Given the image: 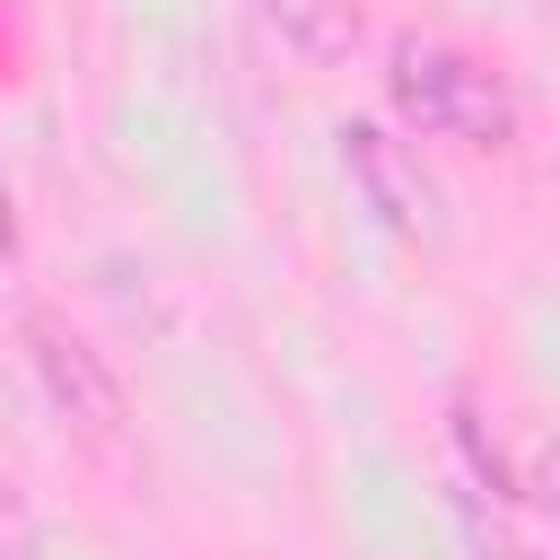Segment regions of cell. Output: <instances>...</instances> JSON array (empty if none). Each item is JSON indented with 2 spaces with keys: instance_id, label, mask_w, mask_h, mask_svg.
Wrapping results in <instances>:
<instances>
[{
  "instance_id": "cell-1",
  "label": "cell",
  "mask_w": 560,
  "mask_h": 560,
  "mask_svg": "<svg viewBox=\"0 0 560 560\" xmlns=\"http://www.w3.org/2000/svg\"><path fill=\"white\" fill-rule=\"evenodd\" d=\"M385 96H394V114H402L411 131H429V140H464V149L516 140V88H508L481 52H464V44H446V35H394V52H385Z\"/></svg>"
},
{
  "instance_id": "cell-2",
  "label": "cell",
  "mask_w": 560,
  "mask_h": 560,
  "mask_svg": "<svg viewBox=\"0 0 560 560\" xmlns=\"http://www.w3.org/2000/svg\"><path fill=\"white\" fill-rule=\"evenodd\" d=\"M18 341H26V368H35L44 402H52L79 438L114 446L122 420H131V402H122V376L105 368V350H96L79 324H61L52 306H26V315H18Z\"/></svg>"
},
{
  "instance_id": "cell-3",
  "label": "cell",
  "mask_w": 560,
  "mask_h": 560,
  "mask_svg": "<svg viewBox=\"0 0 560 560\" xmlns=\"http://www.w3.org/2000/svg\"><path fill=\"white\" fill-rule=\"evenodd\" d=\"M341 175L359 184V201H368L385 228H402V236L429 228V175H420V158H411L385 122H341Z\"/></svg>"
},
{
  "instance_id": "cell-4",
  "label": "cell",
  "mask_w": 560,
  "mask_h": 560,
  "mask_svg": "<svg viewBox=\"0 0 560 560\" xmlns=\"http://www.w3.org/2000/svg\"><path fill=\"white\" fill-rule=\"evenodd\" d=\"M254 18H262L298 61H315V70L350 61V52H359V26H368L359 0H254Z\"/></svg>"
},
{
  "instance_id": "cell-5",
  "label": "cell",
  "mask_w": 560,
  "mask_h": 560,
  "mask_svg": "<svg viewBox=\"0 0 560 560\" xmlns=\"http://www.w3.org/2000/svg\"><path fill=\"white\" fill-rule=\"evenodd\" d=\"M0 560H44V534H35V508L18 499V481L0 472Z\"/></svg>"
},
{
  "instance_id": "cell-6",
  "label": "cell",
  "mask_w": 560,
  "mask_h": 560,
  "mask_svg": "<svg viewBox=\"0 0 560 560\" xmlns=\"http://www.w3.org/2000/svg\"><path fill=\"white\" fill-rule=\"evenodd\" d=\"M534 499L560 516V446H542V455H534Z\"/></svg>"
},
{
  "instance_id": "cell-7",
  "label": "cell",
  "mask_w": 560,
  "mask_h": 560,
  "mask_svg": "<svg viewBox=\"0 0 560 560\" xmlns=\"http://www.w3.org/2000/svg\"><path fill=\"white\" fill-rule=\"evenodd\" d=\"M18 254V201H9V184H0V262Z\"/></svg>"
},
{
  "instance_id": "cell-8",
  "label": "cell",
  "mask_w": 560,
  "mask_h": 560,
  "mask_svg": "<svg viewBox=\"0 0 560 560\" xmlns=\"http://www.w3.org/2000/svg\"><path fill=\"white\" fill-rule=\"evenodd\" d=\"M499 560H542V551H525V542H508V551H499Z\"/></svg>"
}]
</instances>
